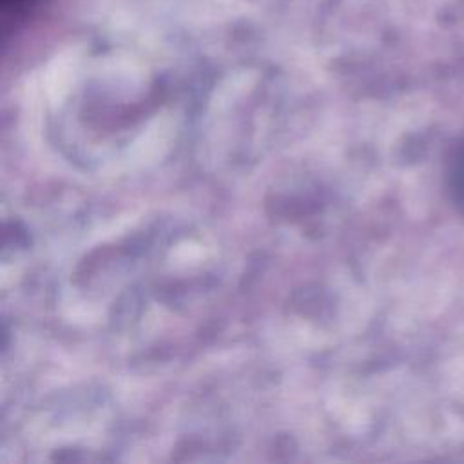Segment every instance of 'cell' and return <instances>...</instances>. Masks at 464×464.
Returning a JSON list of instances; mask_svg holds the SVG:
<instances>
[{
    "label": "cell",
    "mask_w": 464,
    "mask_h": 464,
    "mask_svg": "<svg viewBox=\"0 0 464 464\" xmlns=\"http://www.w3.org/2000/svg\"><path fill=\"white\" fill-rule=\"evenodd\" d=\"M448 185H450L453 203L464 214V140L459 143V147L451 156L450 170H448Z\"/></svg>",
    "instance_id": "6da1fadb"
},
{
    "label": "cell",
    "mask_w": 464,
    "mask_h": 464,
    "mask_svg": "<svg viewBox=\"0 0 464 464\" xmlns=\"http://www.w3.org/2000/svg\"><path fill=\"white\" fill-rule=\"evenodd\" d=\"M4 4H7V2H20V0H2Z\"/></svg>",
    "instance_id": "7a4b0ae2"
}]
</instances>
